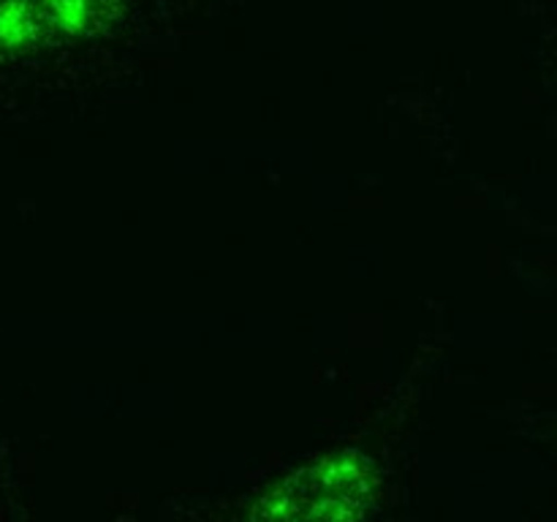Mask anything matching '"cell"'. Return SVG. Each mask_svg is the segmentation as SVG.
Returning a JSON list of instances; mask_svg holds the SVG:
<instances>
[{"instance_id": "6da1fadb", "label": "cell", "mask_w": 557, "mask_h": 522, "mask_svg": "<svg viewBox=\"0 0 557 522\" xmlns=\"http://www.w3.org/2000/svg\"><path fill=\"white\" fill-rule=\"evenodd\" d=\"M370 498V476L354 457L310 465L286 478L256 511V522H351Z\"/></svg>"}, {"instance_id": "7a4b0ae2", "label": "cell", "mask_w": 557, "mask_h": 522, "mask_svg": "<svg viewBox=\"0 0 557 522\" xmlns=\"http://www.w3.org/2000/svg\"><path fill=\"white\" fill-rule=\"evenodd\" d=\"M58 36L49 0H0V58Z\"/></svg>"}]
</instances>
